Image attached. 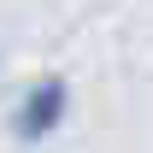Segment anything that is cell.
Segmentation results:
<instances>
[{"instance_id": "obj_1", "label": "cell", "mask_w": 153, "mask_h": 153, "mask_svg": "<svg viewBox=\"0 0 153 153\" xmlns=\"http://www.w3.org/2000/svg\"><path fill=\"white\" fill-rule=\"evenodd\" d=\"M65 112H71V88L65 76H41L24 88V100L12 106V141L18 147H41L65 130Z\"/></svg>"}]
</instances>
